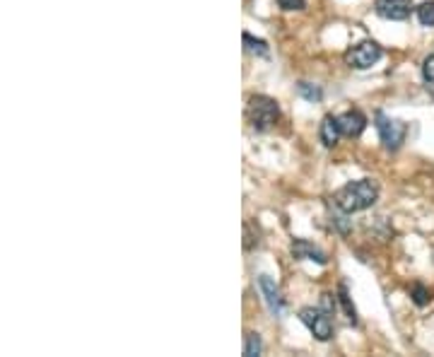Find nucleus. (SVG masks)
I'll list each match as a JSON object with an SVG mask.
<instances>
[{
  "mask_svg": "<svg viewBox=\"0 0 434 357\" xmlns=\"http://www.w3.org/2000/svg\"><path fill=\"white\" fill-rule=\"evenodd\" d=\"M379 198V189L374 181L369 179H360V181H350L345 184L343 189L336 193V206L343 210V213H360V210H367L377 203Z\"/></svg>",
  "mask_w": 434,
  "mask_h": 357,
  "instance_id": "f257e3e1",
  "label": "nucleus"
},
{
  "mask_svg": "<svg viewBox=\"0 0 434 357\" xmlns=\"http://www.w3.org/2000/svg\"><path fill=\"white\" fill-rule=\"evenodd\" d=\"M280 116V107L278 102L266 95H256L249 99L246 104V119L249 124L256 128V131H268Z\"/></svg>",
  "mask_w": 434,
  "mask_h": 357,
  "instance_id": "f03ea898",
  "label": "nucleus"
},
{
  "mask_svg": "<svg viewBox=\"0 0 434 357\" xmlns=\"http://www.w3.org/2000/svg\"><path fill=\"white\" fill-rule=\"evenodd\" d=\"M377 131L381 136V143H384L386 148L398 150L403 140H406L408 126L401 124V121H396V119H389L386 114H377Z\"/></svg>",
  "mask_w": 434,
  "mask_h": 357,
  "instance_id": "7ed1b4c3",
  "label": "nucleus"
},
{
  "mask_svg": "<svg viewBox=\"0 0 434 357\" xmlns=\"http://www.w3.org/2000/svg\"><path fill=\"white\" fill-rule=\"evenodd\" d=\"M299 319L304 321V326H307V329L312 331L319 341H328V338L333 336V321H331V316L324 312V309L307 307V309L299 312Z\"/></svg>",
  "mask_w": 434,
  "mask_h": 357,
  "instance_id": "20e7f679",
  "label": "nucleus"
},
{
  "mask_svg": "<svg viewBox=\"0 0 434 357\" xmlns=\"http://www.w3.org/2000/svg\"><path fill=\"white\" fill-rule=\"evenodd\" d=\"M381 58V46L374 44V42H362L353 46V49L345 54V63H348L350 68H357V70H367L372 68L374 63H377Z\"/></svg>",
  "mask_w": 434,
  "mask_h": 357,
  "instance_id": "39448f33",
  "label": "nucleus"
},
{
  "mask_svg": "<svg viewBox=\"0 0 434 357\" xmlns=\"http://www.w3.org/2000/svg\"><path fill=\"white\" fill-rule=\"evenodd\" d=\"M413 10V0H379L377 13L384 20H406Z\"/></svg>",
  "mask_w": 434,
  "mask_h": 357,
  "instance_id": "423d86ee",
  "label": "nucleus"
},
{
  "mask_svg": "<svg viewBox=\"0 0 434 357\" xmlns=\"http://www.w3.org/2000/svg\"><path fill=\"white\" fill-rule=\"evenodd\" d=\"M338 124H340V131H343V136L357 138L367 128V119H365V114H362V111L353 109V111H345L343 116H338Z\"/></svg>",
  "mask_w": 434,
  "mask_h": 357,
  "instance_id": "0eeeda50",
  "label": "nucleus"
},
{
  "mask_svg": "<svg viewBox=\"0 0 434 357\" xmlns=\"http://www.w3.org/2000/svg\"><path fill=\"white\" fill-rule=\"evenodd\" d=\"M292 256L299 261H316V263H326V254L321 251L319 247H314L312 242H307V239H297L295 244H292Z\"/></svg>",
  "mask_w": 434,
  "mask_h": 357,
  "instance_id": "6e6552de",
  "label": "nucleus"
},
{
  "mask_svg": "<svg viewBox=\"0 0 434 357\" xmlns=\"http://www.w3.org/2000/svg\"><path fill=\"white\" fill-rule=\"evenodd\" d=\"M258 288H261L263 297H266L271 312H275V314L283 312V297H280V290H278V285L268 278V275H261V278H258Z\"/></svg>",
  "mask_w": 434,
  "mask_h": 357,
  "instance_id": "1a4fd4ad",
  "label": "nucleus"
},
{
  "mask_svg": "<svg viewBox=\"0 0 434 357\" xmlns=\"http://www.w3.org/2000/svg\"><path fill=\"white\" fill-rule=\"evenodd\" d=\"M340 136H343V131H340L338 116H326L324 124H321V140H324V145L326 148H333Z\"/></svg>",
  "mask_w": 434,
  "mask_h": 357,
  "instance_id": "9d476101",
  "label": "nucleus"
},
{
  "mask_svg": "<svg viewBox=\"0 0 434 357\" xmlns=\"http://www.w3.org/2000/svg\"><path fill=\"white\" fill-rule=\"evenodd\" d=\"M418 20L422 27H434V0H427L418 8Z\"/></svg>",
  "mask_w": 434,
  "mask_h": 357,
  "instance_id": "9b49d317",
  "label": "nucleus"
},
{
  "mask_svg": "<svg viewBox=\"0 0 434 357\" xmlns=\"http://www.w3.org/2000/svg\"><path fill=\"white\" fill-rule=\"evenodd\" d=\"M261 338L258 333H246V343H244V355L254 357V355H261Z\"/></svg>",
  "mask_w": 434,
  "mask_h": 357,
  "instance_id": "f8f14e48",
  "label": "nucleus"
},
{
  "mask_svg": "<svg viewBox=\"0 0 434 357\" xmlns=\"http://www.w3.org/2000/svg\"><path fill=\"white\" fill-rule=\"evenodd\" d=\"M244 44H246V51H254V54H261V56L268 54L266 42H261V39H254L251 34H244Z\"/></svg>",
  "mask_w": 434,
  "mask_h": 357,
  "instance_id": "ddd939ff",
  "label": "nucleus"
},
{
  "mask_svg": "<svg viewBox=\"0 0 434 357\" xmlns=\"http://www.w3.org/2000/svg\"><path fill=\"white\" fill-rule=\"evenodd\" d=\"M422 78H425L430 85H434V54L427 56L425 63H422Z\"/></svg>",
  "mask_w": 434,
  "mask_h": 357,
  "instance_id": "4468645a",
  "label": "nucleus"
},
{
  "mask_svg": "<svg viewBox=\"0 0 434 357\" xmlns=\"http://www.w3.org/2000/svg\"><path fill=\"white\" fill-rule=\"evenodd\" d=\"M413 300H415V304H420V307H425V304L430 302V292H427L425 288H422V285H415V288H413Z\"/></svg>",
  "mask_w": 434,
  "mask_h": 357,
  "instance_id": "2eb2a0df",
  "label": "nucleus"
},
{
  "mask_svg": "<svg viewBox=\"0 0 434 357\" xmlns=\"http://www.w3.org/2000/svg\"><path fill=\"white\" fill-rule=\"evenodd\" d=\"M278 5L290 13V10H304V8H307V0H278Z\"/></svg>",
  "mask_w": 434,
  "mask_h": 357,
  "instance_id": "dca6fc26",
  "label": "nucleus"
},
{
  "mask_svg": "<svg viewBox=\"0 0 434 357\" xmlns=\"http://www.w3.org/2000/svg\"><path fill=\"white\" fill-rule=\"evenodd\" d=\"M299 92H302V95L307 97V99H312V102H314V99H321V92L316 90V87H309V83L299 85Z\"/></svg>",
  "mask_w": 434,
  "mask_h": 357,
  "instance_id": "f3484780",
  "label": "nucleus"
}]
</instances>
